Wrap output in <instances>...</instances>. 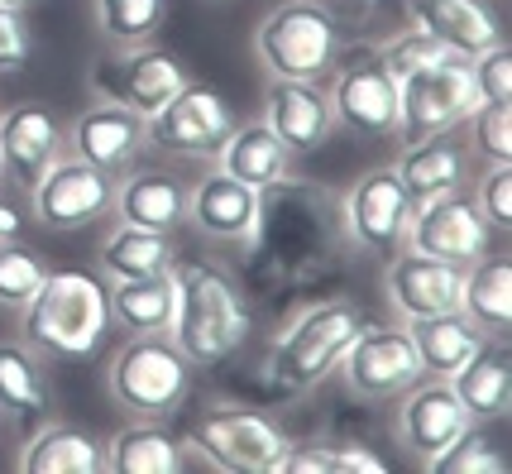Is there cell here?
I'll return each instance as SVG.
<instances>
[{"instance_id":"cell-1","label":"cell","mask_w":512,"mask_h":474,"mask_svg":"<svg viewBox=\"0 0 512 474\" xmlns=\"http://www.w3.org/2000/svg\"><path fill=\"white\" fill-rule=\"evenodd\" d=\"M173 326L168 336L192 369H221L230 364L254 336V302L245 283L216 259H178L173 264Z\"/></svg>"},{"instance_id":"cell-2","label":"cell","mask_w":512,"mask_h":474,"mask_svg":"<svg viewBox=\"0 0 512 474\" xmlns=\"http://www.w3.org/2000/svg\"><path fill=\"white\" fill-rule=\"evenodd\" d=\"M20 331L24 345L44 360H96L101 345L115 336L111 283L87 269H48L39 293L20 307Z\"/></svg>"},{"instance_id":"cell-3","label":"cell","mask_w":512,"mask_h":474,"mask_svg":"<svg viewBox=\"0 0 512 474\" xmlns=\"http://www.w3.org/2000/svg\"><path fill=\"white\" fill-rule=\"evenodd\" d=\"M369 316L355 297H316L302 312L292 316L278 336L268 340L264 350V384L268 398H297V393H312L331 379L350 340L359 336Z\"/></svg>"},{"instance_id":"cell-4","label":"cell","mask_w":512,"mask_h":474,"mask_svg":"<svg viewBox=\"0 0 512 474\" xmlns=\"http://www.w3.org/2000/svg\"><path fill=\"white\" fill-rule=\"evenodd\" d=\"M254 53L278 82H326L345 53V29L326 0H283L259 24Z\"/></svg>"},{"instance_id":"cell-5","label":"cell","mask_w":512,"mask_h":474,"mask_svg":"<svg viewBox=\"0 0 512 474\" xmlns=\"http://www.w3.org/2000/svg\"><path fill=\"white\" fill-rule=\"evenodd\" d=\"M182 446L221 474H278L288 431L249 403H206L187 422Z\"/></svg>"},{"instance_id":"cell-6","label":"cell","mask_w":512,"mask_h":474,"mask_svg":"<svg viewBox=\"0 0 512 474\" xmlns=\"http://www.w3.org/2000/svg\"><path fill=\"white\" fill-rule=\"evenodd\" d=\"M106 388L134 417H173L192 393V360L173 336H130L106 364Z\"/></svg>"},{"instance_id":"cell-7","label":"cell","mask_w":512,"mask_h":474,"mask_svg":"<svg viewBox=\"0 0 512 474\" xmlns=\"http://www.w3.org/2000/svg\"><path fill=\"white\" fill-rule=\"evenodd\" d=\"M335 130L359 139H398V77L383 68L379 48H345L326 77Z\"/></svg>"},{"instance_id":"cell-8","label":"cell","mask_w":512,"mask_h":474,"mask_svg":"<svg viewBox=\"0 0 512 474\" xmlns=\"http://www.w3.org/2000/svg\"><path fill=\"white\" fill-rule=\"evenodd\" d=\"M187 82H192L187 63H182L173 48H158V44L106 53L87 72V87L96 101H115V106L144 115V120H154Z\"/></svg>"},{"instance_id":"cell-9","label":"cell","mask_w":512,"mask_h":474,"mask_svg":"<svg viewBox=\"0 0 512 474\" xmlns=\"http://www.w3.org/2000/svg\"><path fill=\"white\" fill-rule=\"evenodd\" d=\"M474 106H479V91L465 58L450 53L422 72H407L398 82V144L460 130Z\"/></svg>"},{"instance_id":"cell-10","label":"cell","mask_w":512,"mask_h":474,"mask_svg":"<svg viewBox=\"0 0 512 474\" xmlns=\"http://www.w3.org/2000/svg\"><path fill=\"white\" fill-rule=\"evenodd\" d=\"M412 197L402 178L388 168H369L350 182V192L340 197V230L350 235V245L374 254V259H393L398 249H407V226H412Z\"/></svg>"},{"instance_id":"cell-11","label":"cell","mask_w":512,"mask_h":474,"mask_svg":"<svg viewBox=\"0 0 512 474\" xmlns=\"http://www.w3.org/2000/svg\"><path fill=\"white\" fill-rule=\"evenodd\" d=\"M335 374L364 403H398L407 388L426 379L407 326H379V321L359 326V336L350 340V350H345V360H340Z\"/></svg>"},{"instance_id":"cell-12","label":"cell","mask_w":512,"mask_h":474,"mask_svg":"<svg viewBox=\"0 0 512 474\" xmlns=\"http://www.w3.org/2000/svg\"><path fill=\"white\" fill-rule=\"evenodd\" d=\"M235 130V115L216 87L206 82H187V87L149 120V149L168 158H187V163H216L221 144Z\"/></svg>"},{"instance_id":"cell-13","label":"cell","mask_w":512,"mask_h":474,"mask_svg":"<svg viewBox=\"0 0 512 474\" xmlns=\"http://www.w3.org/2000/svg\"><path fill=\"white\" fill-rule=\"evenodd\" d=\"M111 206H115V178L72 154H63L44 178L29 187V211L53 235H72V230L96 226V221L111 216Z\"/></svg>"},{"instance_id":"cell-14","label":"cell","mask_w":512,"mask_h":474,"mask_svg":"<svg viewBox=\"0 0 512 474\" xmlns=\"http://www.w3.org/2000/svg\"><path fill=\"white\" fill-rule=\"evenodd\" d=\"M407 249L417 254H436L450 264H474L493 249V226L479 216L474 197L465 192H446L431 202L412 206V226H407Z\"/></svg>"},{"instance_id":"cell-15","label":"cell","mask_w":512,"mask_h":474,"mask_svg":"<svg viewBox=\"0 0 512 474\" xmlns=\"http://www.w3.org/2000/svg\"><path fill=\"white\" fill-rule=\"evenodd\" d=\"M67 154V125L44 101H15L0 111V173L29 192Z\"/></svg>"},{"instance_id":"cell-16","label":"cell","mask_w":512,"mask_h":474,"mask_svg":"<svg viewBox=\"0 0 512 474\" xmlns=\"http://www.w3.org/2000/svg\"><path fill=\"white\" fill-rule=\"evenodd\" d=\"M259 216L264 192L221 173L216 163L197 182H187V226H197L216 245H249L259 235Z\"/></svg>"},{"instance_id":"cell-17","label":"cell","mask_w":512,"mask_h":474,"mask_svg":"<svg viewBox=\"0 0 512 474\" xmlns=\"http://www.w3.org/2000/svg\"><path fill=\"white\" fill-rule=\"evenodd\" d=\"M144 149H149V120L115 106V101L91 96V106H82V115L67 125V154L111 173V178L134 168L144 158Z\"/></svg>"},{"instance_id":"cell-18","label":"cell","mask_w":512,"mask_h":474,"mask_svg":"<svg viewBox=\"0 0 512 474\" xmlns=\"http://www.w3.org/2000/svg\"><path fill=\"white\" fill-rule=\"evenodd\" d=\"M383 293H388V307L402 321L455 312L460 297H465V264H450V259H436V254H417V249H398L383 264Z\"/></svg>"},{"instance_id":"cell-19","label":"cell","mask_w":512,"mask_h":474,"mask_svg":"<svg viewBox=\"0 0 512 474\" xmlns=\"http://www.w3.org/2000/svg\"><path fill=\"white\" fill-rule=\"evenodd\" d=\"M398 403H402L398 407V436L422 465H431L446 446H455L460 431L474 422L465 412V403L455 398V388H450L446 379H431V374H426L422 384L407 388Z\"/></svg>"},{"instance_id":"cell-20","label":"cell","mask_w":512,"mask_h":474,"mask_svg":"<svg viewBox=\"0 0 512 474\" xmlns=\"http://www.w3.org/2000/svg\"><path fill=\"white\" fill-rule=\"evenodd\" d=\"M115 221L125 226H144V230H163V235H178L187 226V182L173 168H158V163H134L115 178Z\"/></svg>"},{"instance_id":"cell-21","label":"cell","mask_w":512,"mask_h":474,"mask_svg":"<svg viewBox=\"0 0 512 474\" xmlns=\"http://www.w3.org/2000/svg\"><path fill=\"white\" fill-rule=\"evenodd\" d=\"M264 125L288 144L292 158L302 154H321L335 135V111L326 82H268V106H264Z\"/></svg>"},{"instance_id":"cell-22","label":"cell","mask_w":512,"mask_h":474,"mask_svg":"<svg viewBox=\"0 0 512 474\" xmlns=\"http://www.w3.org/2000/svg\"><path fill=\"white\" fill-rule=\"evenodd\" d=\"M412 24H422L436 44L455 58H479L493 44H503V24L489 0H407Z\"/></svg>"},{"instance_id":"cell-23","label":"cell","mask_w":512,"mask_h":474,"mask_svg":"<svg viewBox=\"0 0 512 474\" xmlns=\"http://www.w3.org/2000/svg\"><path fill=\"white\" fill-rule=\"evenodd\" d=\"M393 173L402 178L412 202H431V197H446V192H465L469 149H465V139H455V130L431 135V139H412V144H402V158L393 163Z\"/></svg>"},{"instance_id":"cell-24","label":"cell","mask_w":512,"mask_h":474,"mask_svg":"<svg viewBox=\"0 0 512 474\" xmlns=\"http://www.w3.org/2000/svg\"><path fill=\"white\" fill-rule=\"evenodd\" d=\"M187 465L192 451L182 446V431L168 427V417H134L106 441L111 474H182Z\"/></svg>"},{"instance_id":"cell-25","label":"cell","mask_w":512,"mask_h":474,"mask_svg":"<svg viewBox=\"0 0 512 474\" xmlns=\"http://www.w3.org/2000/svg\"><path fill=\"white\" fill-rule=\"evenodd\" d=\"M53 393H48L44 355H34L24 340H0V422L34 431L48 422Z\"/></svg>"},{"instance_id":"cell-26","label":"cell","mask_w":512,"mask_h":474,"mask_svg":"<svg viewBox=\"0 0 512 474\" xmlns=\"http://www.w3.org/2000/svg\"><path fill=\"white\" fill-rule=\"evenodd\" d=\"M455 388V398L465 403V412L474 422H498L508 417L512 407V360H508V340H484L455 374L446 379Z\"/></svg>"},{"instance_id":"cell-27","label":"cell","mask_w":512,"mask_h":474,"mask_svg":"<svg viewBox=\"0 0 512 474\" xmlns=\"http://www.w3.org/2000/svg\"><path fill=\"white\" fill-rule=\"evenodd\" d=\"M24 474H101L106 470V441L91 436L87 427L67 422H44L29 431L20 451Z\"/></svg>"},{"instance_id":"cell-28","label":"cell","mask_w":512,"mask_h":474,"mask_svg":"<svg viewBox=\"0 0 512 474\" xmlns=\"http://www.w3.org/2000/svg\"><path fill=\"white\" fill-rule=\"evenodd\" d=\"M178 240L163 235V230H144V226H120L101 240L96 249V264L106 283H125V278H154V273H173L178 264Z\"/></svg>"},{"instance_id":"cell-29","label":"cell","mask_w":512,"mask_h":474,"mask_svg":"<svg viewBox=\"0 0 512 474\" xmlns=\"http://www.w3.org/2000/svg\"><path fill=\"white\" fill-rule=\"evenodd\" d=\"M216 168L264 192L273 182L292 178V154L264 120H249V125H235V130H230V139H225L221 154H216Z\"/></svg>"},{"instance_id":"cell-30","label":"cell","mask_w":512,"mask_h":474,"mask_svg":"<svg viewBox=\"0 0 512 474\" xmlns=\"http://www.w3.org/2000/svg\"><path fill=\"white\" fill-rule=\"evenodd\" d=\"M402 326H407V336L417 345V360H422V369L431 379H450L489 340L460 307L455 312H436V316H417V321H402Z\"/></svg>"},{"instance_id":"cell-31","label":"cell","mask_w":512,"mask_h":474,"mask_svg":"<svg viewBox=\"0 0 512 474\" xmlns=\"http://www.w3.org/2000/svg\"><path fill=\"white\" fill-rule=\"evenodd\" d=\"M460 312L493 340H508L512 331V259L508 254H484L465 269V297Z\"/></svg>"},{"instance_id":"cell-32","label":"cell","mask_w":512,"mask_h":474,"mask_svg":"<svg viewBox=\"0 0 512 474\" xmlns=\"http://www.w3.org/2000/svg\"><path fill=\"white\" fill-rule=\"evenodd\" d=\"M173 307H178L173 273L111 283V316H115V326H120L125 336H168Z\"/></svg>"},{"instance_id":"cell-33","label":"cell","mask_w":512,"mask_h":474,"mask_svg":"<svg viewBox=\"0 0 512 474\" xmlns=\"http://www.w3.org/2000/svg\"><path fill=\"white\" fill-rule=\"evenodd\" d=\"M168 20V0H96V24L101 39L115 48L154 44Z\"/></svg>"},{"instance_id":"cell-34","label":"cell","mask_w":512,"mask_h":474,"mask_svg":"<svg viewBox=\"0 0 512 474\" xmlns=\"http://www.w3.org/2000/svg\"><path fill=\"white\" fill-rule=\"evenodd\" d=\"M44 273H48V264L24 245L20 235H15V240H0V307L20 312L24 302L39 293Z\"/></svg>"},{"instance_id":"cell-35","label":"cell","mask_w":512,"mask_h":474,"mask_svg":"<svg viewBox=\"0 0 512 474\" xmlns=\"http://www.w3.org/2000/svg\"><path fill=\"white\" fill-rule=\"evenodd\" d=\"M426 470H436V474H508V455L493 446V436L479 431V422H469V427L460 431V441L446 446Z\"/></svg>"},{"instance_id":"cell-36","label":"cell","mask_w":512,"mask_h":474,"mask_svg":"<svg viewBox=\"0 0 512 474\" xmlns=\"http://www.w3.org/2000/svg\"><path fill=\"white\" fill-rule=\"evenodd\" d=\"M465 125L484 163H512V101H479Z\"/></svg>"},{"instance_id":"cell-37","label":"cell","mask_w":512,"mask_h":474,"mask_svg":"<svg viewBox=\"0 0 512 474\" xmlns=\"http://www.w3.org/2000/svg\"><path fill=\"white\" fill-rule=\"evenodd\" d=\"M379 58H383V68L402 82L407 72H422V68H431V63H441V58H450V53L426 34L422 24H407V29H398L388 44H379Z\"/></svg>"},{"instance_id":"cell-38","label":"cell","mask_w":512,"mask_h":474,"mask_svg":"<svg viewBox=\"0 0 512 474\" xmlns=\"http://www.w3.org/2000/svg\"><path fill=\"white\" fill-rule=\"evenodd\" d=\"M34 58V29L20 5H0V77H15Z\"/></svg>"},{"instance_id":"cell-39","label":"cell","mask_w":512,"mask_h":474,"mask_svg":"<svg viewBox=\"0 0 512 474\" xmlns=\"http://www.w3.org/2000/svg\"><path fill=\"white\" fill-rule=\"evenodd\" d=\"M469 77H474V91L479 101H512V44H493L489 53L469 58Z\"/></svg>"},{"instance_id":"cell-40","label":"cell","mask_w":512,"mask_h":474,"mask_svg":"<svg viewBox=\"0 0 512 474\" xmlns=\"http://www.w3.org/2000/svg\"><path fill=\"white\" fill-rule=\"evenodd\" d=\"M474 206L479 216L489 221L493 230H512V163H489V173L479 178V192H474Z\"/></svg>"},{"instance_id":"cell-41","label":"cell","mask_w":512,"mask_h":474,"mask_svg":"<svg viewBox=\"0 0 512 474\" xmlns=\"http://www.w3.org/2000/svg\"><path fill=\"white\" fill-rule=\"evenodd\" d=\"M326 460L331 474H388V460L364 441H326Z\"/></svg>"},{"instance_id":"cell-42","label":"cell","mask_w":512,"mask_h":474,"mask_svg":"<svg viewBox=\"0 0 512 474\" xmlns=\"http://www.w3.org/2000/svg\"><path fill=\"white\" fill-rule=\"evenodd\" d=\"M20 230H24L20 206H15V202H5V197H0V240H15Z\"/></svg>"},{"instance_id":"cell-43","label":"cell","mask_w":512,"mask_h":474,"mask_svg":"<svg viewBox=\"0 0 512 474\" xmlns=\"http://www.w3.org/2000/svg\"><path fill=\"white\" fill-rule=\"evenodd\" d=\"M0 5H20V10H29V5H34V0H0Z\"/></svg>"},{"instance_id":"cell-44","label":"cell","mask_w":512,"mask_h":474,"mask_svg":"<svg viewBox=\"0 0 512 474\" xmlns=\"http://www.w3.org/2000/svg\"><path fill=\"white\" fill-rule=\"evenodd\" d=\"M364 5H374V0H364Z\"/></svg>"},{"instance_id":"cell-45","label":"cell","mask_w":512,"mask_h":474,"mask_svg":"<svg viewBox=\"0 0 512 474\" xmlns=\"http://www.w3.org/2000/svg\"><path fill=\"white\" fill-rule=\"evenodd\" d=\"M0 431H5V422H0Z\"/></svg>"},{"instance_id":"cell-46","label":"cell","mask_w":512,"mask_h":474,"mask_svg":"<svg viewBox=\"0 0 512 474\" xmlns=\"http://www.w3.org/2000/svg\"><path fill=\"white\" fill-rule=\"evenodd\" d=\"M0 178H5V173H0Z\"/></svg>"}]
</instances>
